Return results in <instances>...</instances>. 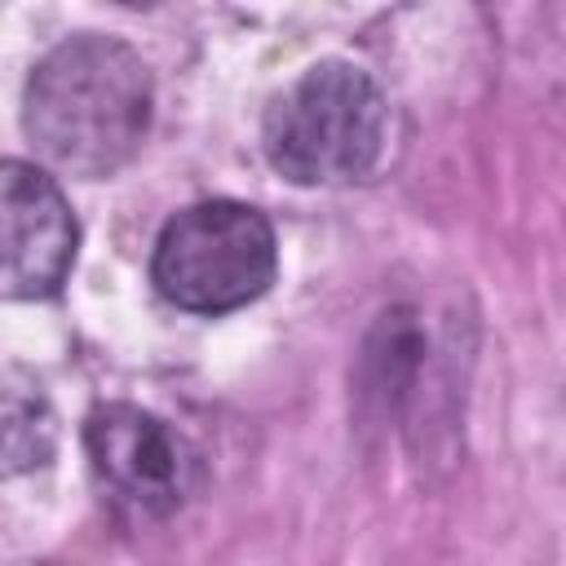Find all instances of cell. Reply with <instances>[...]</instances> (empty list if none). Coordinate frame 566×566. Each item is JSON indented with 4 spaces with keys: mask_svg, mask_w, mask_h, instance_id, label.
Instances as JSON below:
<instances>
[{
    "mask_svg": "<svg viewBox=\"0 0 566 566\" xmlns=\"http://www.w3.org/2000/svg\"><path fill=\"white\" fill-rule=\"evenodd\" d=\"M279 274V239L261 208L239 199H203L164 221L150 248L155 292L186 314H234L270 292Z\"/></svg>",
    "mask_w": 566,
    "mask_h": 566,
    "instance_id": "cell-3",
    "label": "cell"
},
{
    "mask_svg": "<svg viewBox=\"0 0 566 566\" xmlns=\"http://www.w3.org/2000/svg\"><path fill=\"white\" fill-rule=\"evenodd\" d=\"M53 455V411L35 385L4 389V460L9 473L40 469Z\"/></svg>",
    "mask_w": 566,
    "mask_h": 566,
    "instance_id": "cell-6",
    "label": "cell"
},
{
    "mask_svg": "<svg viewBox=\"0 0 566 566\" xmlns=\"http://www.w3.org/2000/svg\"><path fill=\"white\" fill-rule=\"evenodd\" d=\"M0 226H4V296H53L80 252V221L62 186L27 159L0 168Z\"/></svg>",
    "mask_w": 566,
    "mask_h": 566,
    "instance_id": "cell-5",
    "label": "cell"
},
{
    "mask_svg": "<svg viewBox=\"0 0 566 566\" xmlns=\"http://www.w3.org/2000/svg\"><path fill=\"white\" fill-rule=\"evenodd\" d=\"M389 142V102L371 71L323 57L279 88L261 115V155L292 186L363 181Z\"/></svg>",
    "mask_w": 566,
    "mask_h": 566,
    "instance_id": "cell-2",
    "label": "cell"
},
{
    "mask_svg": "<svg viewBox=\"0 0 566 566\" xmlns=\"http://www.w3.org/2000/svg\"><path fill=\"white\" fill-rule=\"evenodd\" d=\"M84 451L102 491L137 522L177 513L203 482V460L177 424L137 402H102L84 420Z\"/></svg>",
    "mask_w": 566,
    "mask_h": 566,
    "instance_id": "cell-4",
    "label": "cell"
},
{
    "mask_svg": "<svg viewBox=\"0 0 566 566\" xmlns=\"http://www.w3.org/2000/svg\"><path fill=\"white\" fill-rule=\"evenodd\" d=\"M155 84L142 53L115 35H71L49 49L22 97L31 146L71 177L102 181L128 168L150 133Z\"/></svg>",
    "mask_w": 566,
    "mask_h": 566,
    "instance_id": "cell-1",
    "label": "cell"
}]
</instances>
